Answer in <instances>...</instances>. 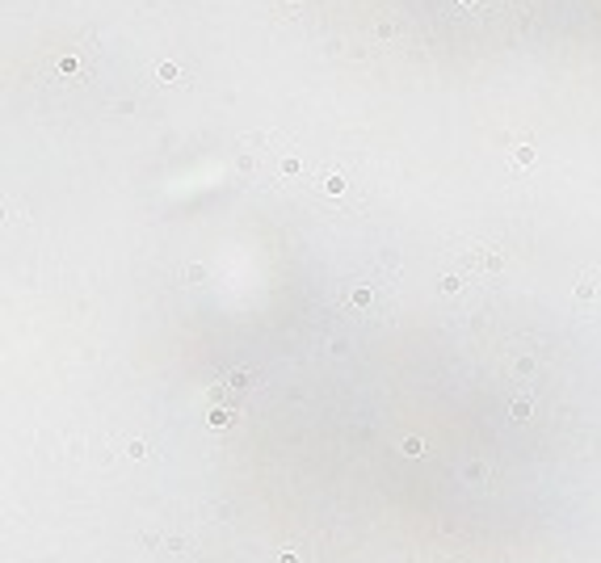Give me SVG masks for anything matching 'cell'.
<instances>
[{"label": "cell", "mask_w": 601, "mask_h": 563, "mask_svg": "<svg viewBox=\"0 0 601 563\" xmlns=\"http://www.w3.org/2000/svg\"><path fill=\"white\" fill-rule=\"evenodd\" d=\"M513 164H517V168H530V164H534V147H513Z\"/></svg>", "instance_id": "cell-1"}, {"label": "cell", "mask_w": 601, "mask_h": 563, "mask_svg": "<svg viewBox=\"0 0 601 563\" xmlns=\"http://www.w3.org/2000/svg\"><path fill=\"white\" fill-rule=\"evenodd\" d=\"M210 425H215V429L231 425V412H227V408H210Z\"/></svg>", "instance_id": "cell-2"}, {"label": "cell", "mask_w": 601, "mask_h": 563, "mask_svg": "<svg viewBox=\"0 0 601 563\" xmlns=\"http://www.w3.org/2000/svg\"><path fill=\"white\" fill-rule=\"evenodd\" d=\"M404 454H408V458H420V454H425V441H420V437H408V441H404Z\"/></svg>", "instance_id": "cell-3"}, {"label": "cell", "mask_w": 601, "mask_h": 563, "mask_svg": "<svg viewBox=\"0 0 601 563\" xmlns=\"http://www.w3.org/2000/svg\"><path fill=\"white\" fill-rule=\"evenodd\" d=\"M588 295H593V277H580V282H576V299H588Z\"/></svg>", "instance_id": "cell-4"}, {"label": "cell", "mask_w": 601, "mask_h": 563, "mask_svg": "<svg viewBox=\"0 0 601 563\" xmlns=\"http://www.w3.org/2000/svg\"><path fill=\"white\" fill-rule=\"evenodd\" d=\"M324 190H328V194H345V177H328Z\"/></svg>", "instance_id": "cell-5"}, {"label": "cell", "mask_w": 601, "mask_h": 563, "mask_svg": "<svg viewBox=\"0 0 601 563\" xmlns=\"http://www.w3.org/2000/svg\"><path fill=\"white\" fill-rule=\"evenodd\" d=\"M160 80H164V84H173V80H177V63H160Z\"/></svg>", "instance_id": "cell-6"}, {"label": "cell", "mask_w": 601, "mask_h": 563, "mask_svg": "<svg viewBox=\"0 0 601 563\" xmlns=\"http://www.w3.org/2000/svg\"><path fill=\"white\" fill-rule=\"evenodd\" d=\"M530 416V400H517L513 404V420H526Z\"/></svg>", "instance_id": "cell-7"}, {"label": "cell", "mask_w": 601, "mask_h": 563, "mask_svg": "<svg viewBox=\"0 0 601 563\" xmlns=\"http://www.w3.org/2000/svg\"><path fill=\"white\" fill-rule=\"evenodd\" d=\"M126 454H131V458H147V445H143V441H131V445H126Z\"/></svg>", "instance_id": "cell-8"}, {"label": "cell", "mask_w": 601, "mask_h": 563, "mask_svg": "<svg viewBox=\"0 0 601 563\" xmlns=\"http://www.w3.org/2000/svg\"><path fill=\"white\" fill-rule=\"evenodd\" d=\"M353 303H358V307H366V303H370V290L358 286V290H353Z\"/></svg>", "instance_id": "cell-9"}, {"label": "cell", "mask_w": 601, "mask_h": 563, "mask_svg": "<svg viewBox=\"0 0 601 563\" xmlns=\"http://www.w3.org/2000/svg\"><path fill=\"white\" fill-rule=\"evenodd\" d=\"M231 387H235V391H244V387H252V379H248V374H231Z\"/></svg>", "instance_id": "cell-10"}, {"label": "cell", "mask_w": 601, "mask_h": 563, "mask_svg": "<svg viewBox=\"0 0 601 563\" xmlns=\"http://www.w3.org/2000/svg\"><path fill=\"white\" fill-rule=\"evenodd\" d=\"M278 563H299V555H294V550H282V555H278Z\"/></svg>", "instance_id": "cell-11"}, {"label": "cell", "mask_w": 601, "mask_h": 563, "mask_svg": "<svg viewBox=\"0 0 601 563\" xmlns=\"http://www.w3.org/2000/svg\"><path fill=\"white\" fill-rule=\"evenodd\" d=\"M290 5H299V0H290Z\"/></svg>", "instance_id": "cell-12"}]
</instances>
